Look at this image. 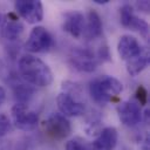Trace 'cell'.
Returning <instances> with one entry per match:
<instances>
[{"instance_id": "obj_5", "label": "cell", "mask_w": 150, "mask_h": 150, "mask_svg": "<svg viewBox=\"0 0 150 150\" xmlns=\"http://www.w3.org/2000/svg\"><path fill=\"white\" fill-rule=\"evenodd\" d=\"M13 124L23 131H32L39 123V115L36 111L30 109L28 104L15 103L11 110Z\"/></svg>"}, {"instance_id": "obj_26", "label": "cell", "mask_w": 150, "mask_h": 150, "mask_svg": "<svg viewBox=\"0 0 150 150\" xmlns=\"http://www.w3.org/2000/svg\"><path fill=\"white\" fill-rule=\"evenodd\" d=\"M95 4H98V5H105L109 2V0H93Z\"/></svg>"}, {"instance_id": "obj_7", "label": "cell", "mask_w": 150, "mask_h": 150, "mask_svg": "<svg viewBox=\"0 0 150 150\" xmlns=\"http://www.w3.org/2000/svg\"><path fill=\"white\" fill-rule=\"evenodd\" d=\"M68 60L73 68L82 73H93L98 64V60L95 53L89 48H73L69 53Z\"/></svg>"}, {"instance_id": "obj_2", "label": "cell", "mask_w": 150, "mask_h": 150, "mask_svg": "<svg viewBox=\"0 0 150 150\" xmlns=\"http://www.w3.org/2000/svg\"><path fill=\"white\" fill-rule=\"evenodd\" d=\"M81 87L77 83L66 81L62 83V91L56 97V104L63 116L77 117L84 114L86 104L81 100Z\"/></svg>"}, {"instance_id": "obj_8", "label": "cell", "mask_w": 150, "mask_h": 150, "mask_svg": "<svg viewBox=\"0 0 150 150\" xmlns=\"http://www.w3.org/2000/svg\"><path fill=\"white\" fill-rule=\"evenodd\" d=\"M14 8L28 23H38L43 19V6L39 0H16Z\"/></svg>"}, {"instance_id": "obj_23", "label": "cell", "mask_w": 150, "mask_h": 150, "mask_svg": "<svg viewBox=\"0 0 150 150\" xmlns=\"http://www.w3.org/2000/svg\"><path fill=\"white\" fill-rule=\"evenodd\" d=\"M64 150H84V144L79 138H73L66 143Z\"/></svg>"}, {"instance_id": "obj_24", "label": "cell", "mask_w": 150, "mask_h": 150, "mask_svg": "<svg viewBox=\"0 0 150 150\" xmlns=\"http://www.w3.org/2000/svg\"><path fill=\"white\" fill-rule=\"evenodd\" d=\"M137 6H138L139 9H143V12H146L148 13V11H149V2L146 0H143V1L137 2Z\"/></svg>"}, {"instance_id": "obj_3", "label": "cell", "mask_w": 150, "mask_h": 150, "mask_svg": "<svg viewBox=\"0 0 150 150\" xmlns=\"http://www.w3.org/2000/svg\"><path fill=\"white\" fill-rule=\"evenodd\" d=\"M123 91V84L114 76L103 75L89 82V94L94 102L105 104L112 102Z\"/></svg>"}, {"instance_id": "obj_4", "label": "cell", "mask_w": 150, "mask_h": 150, "mask_svg": "<svg viewBox=\"0 0 150 150\" xmlns=\"http://www.w3.org/2000/svg\"><path fill=\"white\" fill-rule=\"evenodd\" d=\"M54 47V39L43 26L34 27L25 42L26 50L30 53H47Z\"/></svg>"}, {"instance_id": "obj_15", "label": "cell", "mask_w": 150, "mask_h": 150, "mask_svg": "<svg viewBox=\"0 0 150 150\" xmlns=\"http://www.w3.org/2000/svg\"><path fill=\"white\" fill-rule=\"evenodd\" d=\"M148 64H149V50L146 48H144L141 52V54H138L137 56L125 61L127 71L132 77H135L139 73H142L148 67Z\"/></svg>"}, {"instance_id": "obj_17", "label": "cell", "mask_w": 150, "mask_h": 150, "mask_svg": "<svg viewBox=\"0 0 150 150\" xmlns=\"http://www.w3.org/2000/svg\"><path fill=\"white\" fill-rule=\"evenodd\" d=\"M98 114V112H97ZM97 114H94L91 115L87 122H86V125H84V131L87 135L89 136H97L100 134V131L102 130L101 128V123H102V120L100 117V115Z\"/></svg>"}, {"instance_id": "obj_22", "label": "cell", "mask_w": 150, "mask_h": 150, "mask_svg": "<svg viewBox=\"0 0 150 150\" xmlns=\"http://www.w3.org/2000/svg\"><path fill=\"white\" fill-rule=\"evenodd\" d=\"M96 57H97L98 62H100V61H102V62L110 61V60H111V56H110L108 46H105V45H104V46H101L100 49H98V52H97V54H96Z\"/></svg>"}, {"instance_id": "obj_16", "label": "cell", "mask_w": 150, "mask_h": 150, "mask_svg": "<svg viewBox=\"0 0 150 150\" xmlns=\"http://www.w3.org/2000/svg\"><path fill=\"white\" fill-rule=\"evenodd\" d=\"M11 86H12V90H13V94H14V97L15 100L18 101L16 103H23V104H27L28 101L34 96L35 94V89L33 86L26 83L25 81L21 82V81H18L16 79L14 80V82H11Z\"/></svg>"}, {"instance_id": "obj_19", "label": "cell", "mask_w": 150, "mask_h": 150, "mask_svg": "<svg viewBox=\"0 0 150 150\" xmlns=\"http://www.w3.org/2000/svg\"><path fill=\"white\" fill-rule=\"evenodd\" d=\"M134 16H135V14H134V8H132L131 5L125 4L121 7V9H120V22L123 27L128 28Z\"/></svg>"}, {"instance_id": "obj_11", "label": "cell", "mask_w": 150, "mask_h": 150, "mask_svg": "<svg viewBox=\"0 0 150 150\" xmlns=\"http://www.w3.org/2000/svg\"><path fill=\"white\" fill-rule=\"evenodd\" d=\"M117 115L125 127H135L142 121V110L137 102L123 101L117 105Z\"/></svg>"}, {"instance_id": "obj_21", "label": "cell", "mask_w": 150, "mask_h": 150, "mask_svg": "<svg viewBox=\"0 0 150 150\" xmlns=\"http://www.w3.org/2000/svg\"><path fill=\"white\" fill-rule=\"evenodd\" d=\"M135 97L137 100L138 105H145L148 102V91L143 86H138L135 91Z\"/></svg>"}, {"instance_id": "obj_20", "label": "cell", "mask_w": 150, "mask_h": 150, "mask_svg": "<svg viewBox=\"0 0 150 150\" xmlns=\"http://www.w3.org/2000/svg\"><path fill=\"white\" fill-rule=\"evenodd\" d=\"M12 130V122L7 115L0 112V138L6 136Z\"/></svg>"}, {"instance_id": "obj_13", "label": "cell", "mask_w": 150, "mask_h": 150, "mask_svg": "<svg viewBox=\"0 0 150 150\" xmlns=\"http://www.w3.org/2000/svg\"><path fill=\"white\" fill-rule=\"evenodd\" d=\"M143 49H144V47L141 45L138 39H136L132 35H129V34L122 35L117 42V53H118L121 60H123V61H128V60L137 56L138 54H141V52Z\"/></svg>"}, {"instance_id": "obj_6", "label": "cell", "mask_w": 150, "mask_h": 150, "mask_svg": "<svg viewBox=\"0 0 150 150\" xmlns=\"http://www.w3.org/2000/svg\"><path fill=\"white\" fill-rule=\"evenodd\" d=\"M43 130L50 138L61 141L70 135L71 125L69 120L62 114L52 112L43 122Z\"/></svg>"}, {"instance_id": "obj_1", "label": "cell", "mask_w": 150, "mask_h": 150, "mask_svg": "<svg viewBox=\"0 0 150 150\" xmlns=\"http://www.w3.org/2000/svg\"><path fill=\"white\" fill-rule=\"evenodd\" d=\"M18 66L19 73L26 83L33 87H48L52 84L53 71L41 59L32 54H25L19 59Z\"/></svg>"}, {"instance_id": "obj_9", "label": "cell", "mask_w": 150, "mask_h": 150, "mask_svg": "<svg viewBox=\"0 0 150 150\" xmlns=\"http://www.w3.org/2000/svg\"><path fill=\"white\" fill-rule=\"evenodd\" d=\"M23 25L15 13L0 14V33L8 41L18 40L23 33Z\"/></svg>"}, {"instance_id": "obj_18", "label": "cell", "mask_w": 150, "mask_h": 150, "mask_svg": "<svg viewBox=\"0 0 150 150\" xmlns=\"http://www.w3.org/2000/svg\"><path fill=\"white\" fill-rule=\"evenodd\" d=\"M128 28L138 32L144 39H148V35H149V25H148V22L144 19L135 15L132 18V20H131V22H130V25H129Z\"/></svg>"}, {"instance_id": "obj_12", "label": "cell", "mask_w": 150, "mask_h": 150, "mask_svg": "<svg viewBox=\"0 0 150 150\" xmlns=\"http://www.w3.org/2000/svg\"><path fill=\"white\" fill-rule=\"evenodd\" d=\"M86 18L80 11H68L63 14L62 29L75 39L83 35Z\"/></svg>"}, {"instance_id": "obj_25", "label": "cell", "mask_w": 150, "mask_h": 150, "mask_svg": "<svg viewBox=\"0 0 150 150\" xmlns=\"http://www.w3.org/2000/svg\"><path fill=\"white\" fill-rule=\"evenodd\" d=\"M5 100H6V90L2 86H0V105L5 102Z\"/></svg>"}, {"instance_id": "obj_10", "label": "cell", "mask_w": 150, "mask_h": 150, "mask_svg": "<svg viewBox=\"0 0 150 150\" xmlns=\"http://www.w3.org/2000/svg\"><path fill=\"white\" fill-rule=\"evenodd\" d=\"M118 141V132L114 127L102 128L96 139L86 144L84 150H114Z\"/></svg>"}, {"instance_id": "obj_14", "label": "cell", "mask_w": 150, "mask_h": 150, "mask_svg": "<svg viewBox=\"0 0 150 150\" xmlns=\"http://www.w3.org/2000/svg\"><path fill=\"white\" fill-rule=\"evenodd\" d=\"M103 30V25L101 16L94 9H90L87 14L86 23H84V30H83V36L88 40H94L101 36Z\"/></svg>"}]
</instances>
